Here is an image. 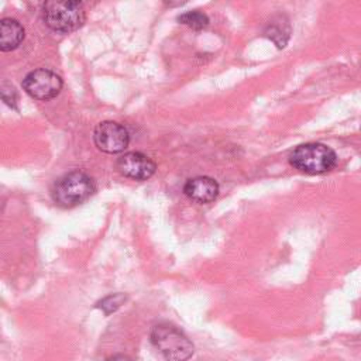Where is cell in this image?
I'll return each instance as SVG.
<instances>
[{
    "mask_svg": "<svg viewBox=\"0 0 361 361\" xmlns=\"http://www.w3.org/2000/svg\"><path fill=\"white\" fill-rule=\"evenodd\" d=\"M42 18L52 31L69 34L83 25L86 14L80 0H45Z\"/></svg>",
    "mask_w": 361,
    "mask_h": 361,
    "instance_id": "1",
    "label": "cell"
},
{
    "mask_svg": "<svg viewBox=\"0 0 361 361\" xmlns=\"http://www.w3.org/2000/svg\"><path fill=\"white\" fill-rule=\"evenodd\" d=\"M96 190L94 180L83 171H72L61 176L52 188V199L62 207H73L87 200Z\"/></svg>",
    "mask_w": 361,
    "mask_h": 361,
    "instance_id": "2",
    "label": "cell"
},
{
    "mask_svg": "<svg viewBox=\"0 0 361 361\" xmlns=\"http://www.w3.org/2000/svg\"><path fill=\"white\" fill-rule=\"evenodd\" d=\"M290 165L305 173H324L334 168L337 157L334 151L320 142H307L296 147L289 157Z\"/></svg>",
    "mask_w": 361,
    "mask_h": 361,
    "instance_id": "3",
    "label": "cell"
},
{
    "mask_svg": "<svg viewBox=\"0 0 361 361\" xmlns=\"http://www.w3.org/2000/svg\"><path fill=\"white\" fill-rule=\"evenodd\" d=\"M152 345L168 360H186L193 354L192 341L175 326L159 323L151 330Z\"/></svg>",
    "mask_w": 361,
    "mask_h": 361,
    "instance_id": "4",
    "label": "cell"
},
{
    "mask_svg": "<svg viewBox=\"0 0 361 361\" xmlns=\"http://www.w3.org/2000/svg\"><path fill=\"white\" fill-rule=\"evenodd\" d=\"M62 85L61 76L49 69H35L23 80V89L25 93L37 100H51L56 97Z\"/></svg>",
    "mask_w": 361,
    "mask_h": 361,
    "instance_id": "5",
    "label": "cell"
},
{
    "mask_svg": "<svg viewBox=\"0 0 361 361\" xmlns=\"http://www.w3.org/2000/svg\"><path fill=\"white\" fill-rule=\"evenodd\" d=\"M93 140L100 151L107 154H117L128 147L130 134L127 128L120 123L107 120L96 126Z\"/></svg>",
    "mask_w": 361,
    "mask_h": 361,
    "instance_id": "6",
    "label": "cell"
},
{
    "mask_svg": "<svg viewBox=\"0 0 361 361\" xmlns=\"http://www.w3.org/2000/svg\"><path fill=\"white\" fill-rule=\"evenodd\" d=\"M155 162L142 152H126L117 159L118 172L134 180H145L155 173Z\"/></svg>",
    "mask_w": 361,
    "mask_h": 361,
    "instance_id": "7",
    "label": "cell"
},
{
    "mask_svg": "<svg viewBox=\"0 0 361 361\" xmlns=\"http://www.w3.org/2000/svg\"><path fill=\"white\" fill-rule=\"evenodd\" d=\"M183 193L197 203H209L217 197L219 185L209 176H196L183 186Z\"/></svg>",
    "mask_w": 361,
    "mask_h": 361,
    "instance_id": "8",
    "label": "cell"
},
{
    "mask_svg": "<svg viewBox=\"0 0 361 361\" xmlns=\"http://www.w3.org/2000/svg\"><path fill=\"white\" fill-rule=\"evenodd\" d=\"M24 39V28L14 18L0 20V51L10 52Z\"/></svg>",
    "mask_w": 361,
    "mask_h": 361,
    "instance_id": "9",
    "label": "cell"
},
{
    "mask_svg": "<svg viewBox=\"0 0 361 361\" xmlns=\"http://www.w3.org/2000/svg\"><path fill=\"white\" fill-rule=\"evenodd\" d=\"M265 32L279 48H282V47H285L286 39L289 37V27H288V23H282L281 20L272 21V23H269Z\"/></svg>",
    "mask_w": 361,
    "mask_h": 361,
    "instance_id": "10",
    "label": "cell"
},
{
    "mask_svg": "<svg viewBox=\"0 0 361 361\" xmlns=\"http://www.w3.org/2000/svg\"><path fill=\"white\" fill-rule=\"evenodd\" d=\"M178 21L193 30H202L209 24V17L202 11H188L178 17Z\"/></svg>",
    "mask_w": 361,
    "mask_h": 361,
    "instance_id": "11",
    "label": "cell"
},
{
    "mask_svg": "<svg viewBox=\"0 0 361 361\" xmlns=\"http://www.w3.org/2000/svg\"><path fill=\"white\" fill-rule=\"evenodd\" d=\"M126 300V296L123 293H114V295H110L107 298H104L100 303H99V307L106 313H113L114 310H117L123 302Z\"/></svg>",
    "mask_w": 361,
    "mask_h": 361,
    "instance_id": "12",
    "label": "cell"
},
{
    "mask_svg": "<svg viewBox=\"0 0 361 361\" xmlns=\"http://www.w3.org/2000/svg\"><path fill=\"white\" fill-rule=\"evenodd\" d=\"M188 0H164V3L169 7H178V6H182L185 4Z\"/></svg>",
    "mask_w": 361,
    "mask_h": 361,
    "instance_id": "13",
    "label": "cell"
},
{
    "mask_svg": "<svg viewBox=\"0 0 361 361\" xmlns=\"http://www.w3.org/2000/svg\"><path fill=\"white\" fill-rule=\"evenodd\" d=\"M4 204H6V195H4V192L0 189V212L3 210Z\"/></svg>",
    "mask_w": 361,
    "mask_h": 361,
    "instance_id": "14",
    "label": "cell"
}]
</instances>
